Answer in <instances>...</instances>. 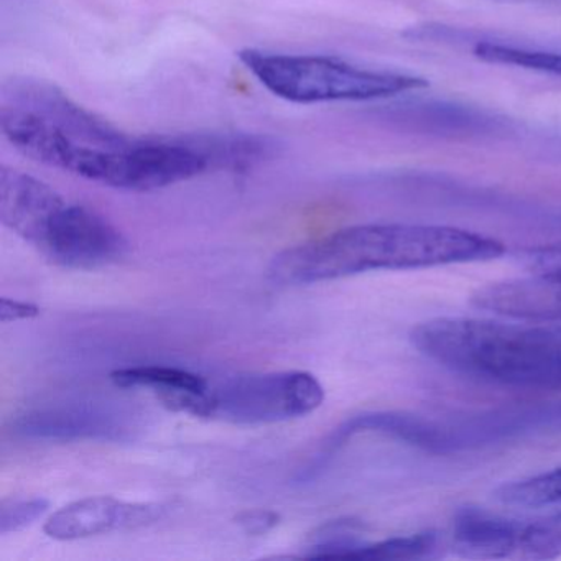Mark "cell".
Segmentation results:
<instances>
[{"label": "cell", "mask_w": 561, "mask_h": 561, "mask_svg": "<svg viewBox=\"0 0 561 561\" xmlns=\"http://www.w3.org/2000/svg\"><path fill=\"white\" fill-rule=\"evenodd\" d=\"M472 54L485 64L504 65V67L524 68L537 73L561 78V51L531 50L514 45L478 42Z\"/></svg>", "instance_id": "5bb4252c"}, {"label": "cell", "mask_w": 561, "mask_h": 561, "mask_svg": "<svg viewBox=\"0 0 561 561\" xmlns=\"http://www.w3.org/2000/svg\"><path fill=\"white\" fill-rule=\"evenodd\" d=\"M12 430L34 442H124L133 438L136 420L130 410L114 403H54L21 413Z\"/></svg>", "instance_id": "52a82bcc"}, {"label": "cell", "mask_w": 561, "mask_h": 561, "mask_svg": "<svg viewBox=\"0 0 561 561\" xmlns=\"http://www.w3.org/2000/svg\"><path fill=\"white\" fill-rule=\"evenodd\" d=\"M280 514L268 511V508L242 511L234 517L236 524L241 527L245 535H251V537H262V535L268 534L280 524Z\"/></svg>", "instance_id": "ffe728a7"}, {"label": "cell", "mask_w": 561, "mask_h": 561, "mask_svg": "<svg viewBox=\"0 0 561 561\" xmlns=\"http://www.w3.org/2000/svg\"><path fill=\"white\" fill-rule=\"evenodd\" d=\"M383 119L409 133L425 136L472 137L497 133L501 121L474 107L451 103H405L390 107Z\"/></svg>", "instance_id": "9c48e42d"}, {"label": "cell", "mask_w": 561, "mask_h": 561, "mask_svg": "<svg viewBox=\"0 0 561 561\" xmlns=\"http://www.w3.org/2000/svg\"><path fill=\"white\" fill-rule=\"evenodd\" d=\"M497 239L432 225H360L285 249L272 259L278 285H310L374 271H410L501 257Z\"/></svg>", "instance_id": "7a4b0ae2"}, {"label": "cell", "mask_w": 561, "mask_h": 561, "mask_svg": "<svg viewBox=\"0 0 561 561\" xmlns=\"http://www.w3.org/2000/svg\"><path fill=\"white\" fill-rule=\"evenodd\" d=\"M507 2H518V4L554 5V8H561V0H507Z\"/></svg>", "instance_id": "7402d4cb"}, {"label": "cell", "mask_w": 561, "mask_h": 561, "mask_svg": "<svg viewBox=\"0 0 561 561\" xmlns=\"http://www.w3.org/2000/svg\"><path fill=\"white\" fill-rule=\"evenodd\" d=\"M495 497L502 504L517 507L561 504V468L501 485L495 491Z\"/></svg>", "instance_id": "2e32d148"}, {"label": "cell", "mask_w": 561, "mask_h": 561, "mask_svg": "<svg viewBox=\"0 0 561 561\" xmlns=\"http://www.w3.org/2000/svg\"><path fill=\"white\" fill-rule=\"evenodd\" d=\"M558 557H561V512L528 524L518 520L511 560H554Z\"/></svg>", "instance_id": "4fadbf2b"}, {"label": "cell", "mask_w": 561, "mask_h": 561, "mask_svg": "<svg viewBox=\"0 0 561 561\" xmlns=\"http://www.w3.org/2000/svg\"><path fill=\"white\" fill-rule=\"evenodd\" d=\"M481 310L524 320L560 321L561 284L543 278H515L479 288L471 297Z\"/></svg>", "instance_id": "30bf717a"}, {"label": "cell", "mask_w": 561, "mask_h": 561, "mask_svg": "<svg viewBox=\"0 0 561 561\" xmlns=\"http://www.w3.org/2000/svg\"><path fill=\"white\" fill-rule=\"evenodd\" d=\"M443 541L433 531L392 537L366 543L357 558L363 560H436L442 557Z\"/></svg>", "instance_id": "e0dca14e"}, {"label": "cell", "mask_w": 561, "mask_h": 561, "mask_svg": "<svg viewBox=\"0 0 561 561\" xmlns=\"http://www.w3.org/2000/svg\"><path fill=\"white\" fill-rule=\"evenodd\" d=\"M163 508L153 504H133L111 495H91L65 505L45 522V534L54 540L71 541L111 531L136 530L156 524Z\"/></svg>", "instance_id": "ba28073f"}, {"label": "cell", "mask_w": 561, "mask_h": 561, "mask_svg": "<svg viewBox=\"0 0 561 561\" xmlns=\"http://www.w3.org/2000/svg\"><path fill=\"white\" fill-rule=\"evenodd\" d=\"M518 520L466 507L455 515L451 547L458 557L471 560H511Z\"/></svg>", "instance_id": "8fae6325"}, {"label": "cell", "mask_w": 561, "mask_h": 561, "mask_svg": "<svg viewBox=\"0 0 561 561\" xmlns=\"http://www.w3.org/2000/svg\"><path fill=\"white\" fill-rule=\"evenodd\" d=\"M42 313L41 307L31 301L14 300V298H2L0 300V321L2 323H14V321L32 320Z\"/></svg>", "instance_id": "44dd1931"}, {"label": "cell", "mask_w": 561, "mask_h": 561, "mask_svg": "<svg viewBox=\"0 0 561 561\" xmlns=\"http://www.w3.org/2000/svg\"><path fill=\"white\" fill-rule=\"evenodd\" d=\"M239 60L265 90L294 104L383 100L428 87L423 78L412 75L369 70L321 55L245 48Z\"/></svg>", "instance_id": "5b68a950"}, {"label": "cell", "mask_w": 561, "mask_h": 561, "mask_svg": "<svg viewBox=\"0 0 561 561\" xmlns=\"http://www.w3.org/2000/svg\"><path fill=\"white\" fill-rule=\"evenodd\" d=\"M114 386L121 389H146L157 399L176 393H202L209 389L208 380L182 367L134 366L111 374Z\"/></svg>", "instance_id": "7c38bea8"}, {"label": "cell", "mask_w": 561, "mask_h": 561, "mask_svg": "<svg viewBox=\"0 0 561 561\" xmlns=\"http://www.w3.org/2000/svg\"><path fill=\"white\" fill-rule=\"evenodd\" d=\"M50 502L44 497L5 499L0 504V534L9 535L24 530L44 517Z\"/></svg>", "instance_id": "ac0fdd59"}, {"label": "cell", "mask_w": 561, "mask_h": 561, "mask_svg": "<svg viewBox=\"0 0 561 561\" xmlns=\"http://www.w3.org/2000/svg\"><path fill=\"white\" fill-rule=\"evenodd\" d=\"M413 347L439 366L515 389L561 390V328L479 318H433L410 331Z\"/></svg>", "instance_id": "3957f363"}, {"label": "cell", "mask_w": 561, "mask_h": 561, "mask_svg": "<svg viewBox=\"0 0 561 561\" xmlns=\"http://www.w3.org/2000/svg\"><path fill=\"white\" fill-rule=\"evenodd\" d=\"M0 130L22 156L111 188L153 192L185 179V156L172 137L130 136L47 81L4 83Z\"/></svg>", "instance_id": "6da1fadb"}, {"label": "cell", "mask_w": 561, "mask_h": 561, "mask_svg": "<svg viewBox=\"0 0 561 561\" xmlns=\"http://www.w3.org/2000/svg\"><path fill=\"white\" fill-rule=\"evenodd\" d=\"M323 400L324 387L307 370L259 374L209 387L196 416L236 425H268L310 415Z\"/></svg>", "instance_id": "8992f818"}, {"label": "cell", "mask_w": 561, "mask_h": 561, "mask_svg": "<svg viewBox=\"0 0 561 561\" xmlns=\"http://www.w3.org/2000/svg\"><path fill=\"white\" fill-rule=\"evenodd\" d=\"M359 522L353 518L327 522L308 538L307 558H357L366 541Z\"/></svg>", "instance_id": "9a60e30c"}, {"label": "cell", "mask_w": 561, "mask_h": 561, "mask_svg": "<svg viewBox=\"0 0 561 561\" xmlns=\"http://www.w3.org/2000/svg\"><path fill=\"white\" fill-rule=\"evenodd\" d=\"M0 221L61 267L93 271L129 252V242L110 219L14 167L0 169Z\"/></svg>", "instance_id": "277c9868"}, {"label": "cell", "mask_w": 561, "mask_h": 561, "mask_svg": "<svg viewBox=\"0 0 561 561\" xmlns=\"http://www.w3.org/2000/svg\"><path fill=\"white\" fill-rule=\"evenodd\" d=\"M525 261L534 277L561 284V242L531 249Z\"/></svg>", "instance_id": "d6986e66"}]
</instances>
